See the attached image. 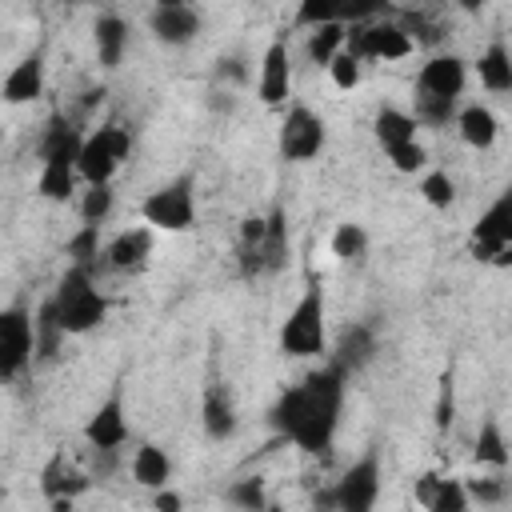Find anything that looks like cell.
Wrapping results in <instances>:
<instances>
[{"label": "cell", "instance_id": "1", "mask_svg": "<svg viewBox=\"0 0 512 512\" xmlns=\"http://www.w3.org/2000/svg\"><path fill=\"white\" fill-rule=\"evenodd\" d=\"M340 404H344V372L336 364L308 372L296 388H288L276 408H272V424L280 428L284 440L300 444L304 452H328L332 448V432L340 420Z\"/></svg>", "mask_w": 512, "mask_h": 512}, {"label": "cell", "instance_id": "2", "mask_svg": "<svg viewBox=\"0 0 512 512\" xmlns=\"http://www.w3.org/2000/svg\"><path fill=\"white\" fill-rule=\"evenodd\" d=\"M52 300H56V316H60V324H64L68 336L92 332V328L104 320V312H108L104 296L96 292V284H92V276H88V264H72V268L60 276Z\"/></svg>", "mask_w": 512, "mask_h": 512}, {"label": "cell", "instance_id": "3", "mask_svg": "<svg viewBox=\"0 0 512 512\" xmlns=\"http://www.w3.org/2000/svg\"><path fill=\"white\" fill-rule=\"evenodd\" d=\"M280 348L288 356H320L324 352V288L312 280L288 320L280 324Z\"/></svg>", "mask_w": 512, "mask_h": 512}, {"label": "cell", "instance_id": "4", "mask_svg": "<svg viewBox=\"0 0 512 512\" xmlns=\"http://www.w3.org/2000/svg\"><path fill=\"white\" fill-rule=\"evenodd\" d=\"M128 148H132L128 128H120V124H104V128H96L92 136H84L76 172H80L88 184H108L112 172L120 168V160L128 156Z\"/></svg>", "mask_w": 512, "mask_h": 512}, {"label": "cell", "instance_id": "5", "mask_svg": "<svg viewBox=\"0 0 512 512\" xmlns=\"http://www.w3.org/2000/svg\"><path fill=\"white\" fill-rule=\"evenodd\" d=\"M36 356V320L12 304L0 312V376L16 380Z\"/></svg>", "mask_w": 512, "mask_h": 512}, {"label": "cell", "instance_id": "6", "mask_svg": "<svg viewBox=\"0 0 512 512\" xmlns=\"http://www.w3.org/2000/svg\"><path fill=\"white\" fill-rule=\"evenodd\" d=\"M140 216H144L152 228H164V232H184V228H192V220H196L192 176H180V180L156 188V192L140 204Z\"/></svg>", "mask_w": 512, "mask_h": 512}, {"label": "cell", "instance_id": "7", "mask_svg": "<svg viewBox=\"0 0 512 512\" xmlns=\"http://www.w3.org/2000/svg\"><path fill=\"white\" fill-rule=\"evenodd\" d=\"M320 148H324V120L312 108L292 104L284 124H280V156L284 160H312Z\"/></svg>", "mask_w": 512, "mask_h": 512}, {"label": "cell", "instance_id": "8", "mask_svg": "<svg viewBox=\"0 0 512 512\" xmlns=\"http://www.w3.org/2000/svg\"><path fill=\"white\" fill-rule=\"evenodd\" d=\"M376 492H380V460H376V452H368L364 460H356L336 480V508H344V512H368L376 504Z\"/></svg>", "mask_w": 512, "mask_h": 512}, {"label": "cell", "instance_id": "9", "mask_svg": "<svg viewBox=\"0 0 512 512\" xmlns=\"http://www.w3.org/2000/svg\"><path fill=\"white\" fill-rule=\"evenodd\" d=\"M472 252L484 256V260L512 252V188L480 216V224L472 232Z\"/></svg>", "mask_w": 512, "mask_h": 512}, {"label": "cell", "instance_id": "10", "mask_svg": "<svg viewBox=\"0 0 512 512\" xmlns=\"http://www.w3.org/2000/svg\"><path fill=\"white\" fill-rule=\"evenodd\" d=\"M148 28L160 44L180 48V44H192L200 36V12L188 4H156L148 16Z\"/></svg>", "mask_w": 512, "mask_h": 512}, {"label": "cell", "instance_id": "11", "mask_svg": "<svg viewBox=\"0 0 512 512\" xmlns=\"http://www.w3.org/2000/svg\"><path fill=\"white\" fill-rule=\"evenodd\" d=\"M84 440L92 448H120L128 440V420H124V400H120V388L92 412V420L84 424Z\"/></svg>", "mask_w": 512, "mask_h": 512}, {"label": "cell", "instance_id": "12", "mask_svg": "<svg viewBox=\"0 0 512 512\" xmlns=\"http://www.w3.org/2000/svg\"><path fill=\"white\" fill-rule=\"evenodd\" d=\"M288 84H292L288 44L284 40H272L268 52H264V60H260V84H256V92H260V100L268 108H280L288 100Z\"/></svg>", "mask_w": 512, "mask_h": 512}, {"label": "cell", "instance_id": "13", "mask_svg": "<svg viewBox=\"0 0 512 512\" xmlns=\"http://www.w3.org/2000/svg\"><path fill=\"white\" fill-rule=\"evenodd\" d=\"M464 80H468V72H464V60L460 56H432L424 68H420V76H416V92H432V96H460L464 92Z\"/></svg>", "mask_w": 512, "mask_h": 512}, {"label": "cell", "instance_id": "14", "mask_svg": "<svg viewBox=\"0 0 512 512\" xmlns=\"http://www.w3.org/2000/svg\"><path fill=\"white\" fill-rule=\"evenodd\" d=\"M412 52V36L396 20H368L364 32V60H404Z\"/></svg>", "mask_w": 512, "mask_h": 512}, {"label": "cell", "instance_id": "15", "mask_svg": "<svg viewBox=\"0 0 512 512\" xmlns=\"http://www.w3.org/2000/svg\"><path fill=\"white\" fill-rule=\"evenodd\" d=\"M200 412H204V432L212 440H228L236 432V404H232V396H228V388L220 380H208Z\"/></svg>", "mask_w": 512, "mask_h": 512}, {"label": "cell", "instance_id": "16", "mask_svg": "<svg viewBox=\"0 0 512 512\" xmlns=\"http://www.w3.org/2000/svg\"><path fill=\"white\" fill-rule=\"evenodd\" d=\"M40 92H44V60H40V52H32L4 76V100L8 104H32Z\"/></svg>", "mask_w": 512, "mask_h": 512}, {"label": "cell", "instance_id": "17", "mask_svg": "<svg viewBox=\"0 0 512 512\" xmlns=\"http://www.w3.org/2000/svg\"><path fill=\"white\" fill-rule=\"evenodd\" d=\"M372 352H376V336H372V328H368V324H348V328L340 332V340H336V356H332V364L348 376V372L364 368V364L372 360Z\"/></svg>", "mask_w": 512, "mask_h": 512}, {"label": "cell", "instance_id": "18", "mask_svg": "<svg viewBox=\"0 0 512 512\" xmlns=\"http://www.w3.org/2000/svg\"><path fill=\"white\" fill-rule=\"evenodd\" d=\"M40 488H44L48 500H72V496H80V492L88 488V476L76 472L64 452H56V456L44 464V472H40Z\"/></svg>", "mask_w": 512, "mask_h": 512}, {"label": "cell", "instance_id": "19", "mask_svg": "<svg viewBox=\"0 0 512 512\" xmlns=\"http://www.w3.org/2000/svg\"><path fill=\"white\" fill-rule=\"evenodd\" d=\"M148 252H152V228H128V232H120L112 244H108V264L112 268H120V272H132V268H140L144 260H148Z\"/></svg>", "mask_w": 512, "mask_h": 512}, {"label": "cell", "instance_id": "20", "mask_svg": "<svg viewBox=\"0 0 512 512\" xmlns=\"http://www.w3.org/2000/svg\"><path fill=\"white\" fill-rule=\"evenodd\" d=\"M80 148H84V136L64 116H52V124L40 140V160H80Z\"/></svg>", "mask_w": 512, "mask_h": 512}, {"label": "cell", "instance_id": "21", "mask_svg": "<svg viewBox=\"0 0 512 512\" xmlns=\"http://www.w3.org/2000/svg\"><path fill=\"white\" fill-rule=\"evenodd\" d=\"M96 56H100V64L104 68H116L120 64V56H124V48H128V24L120 20V16H96Z\"/></svg>", "mask_w": 512, "mask_h": 512}, {"label": "cell", "instance_id": "22", "mask_svg": "<svg viewBox=\"0 0 512 512\" xmlns=\"http://www.w3.org/2000/svg\"><path fill=\"white\" fill-rule=\"evenodd\" d=\"M168 476H172V460L164 456V448L140 444L136 456H132V480L144 484V488H164Z\"/></svg>", "mask_w": 512, "mask_h": 512}, {"label": "cell", "instance_id": "23", "mask_svg": "<svg viewBox=\"0 0 512 512\" xmlns=\"http://www.w3.org/2000/svg\"><path fill=\"white\" fill-rule=\"evenodd\" d=\"M456 124H460V136H464V144L468 148H492L496 144V116L488 112V108H480V104H468L460 116H456Z\"/></svg>", "mask_w": 512, "mask_h": 512}, {"label": "cell", "instance_id": "24", "mask_svg": "<svg viewBox=\"0 0 512 512\" xmlns=\"http://www.w3.org/2000/svg\"><path fill=\"white\" fill-rule=\"evenodd\" d=\"M476 72H480V84L488 92H512V56L504 52V44H488Z\"/></svg>", "mask_w": 512, "mask_h": 512}, {"label": "cell", "instance_id": "25", "mask_svg": "<svg viewBox=\"0 0 512 512\" xmlns=\"http://www.w3.org/2000/svg\"><path fill=\"white\" fill-rule=\"evenodd\" d=\"M72 184H76V160H44L40 180H36L44 200H68Z\"/></svg>", "mask_w": 512, "mask_h": 512}, {"label": "cell", "instance_id": "26", "mask_svg": "<svg viewBox=\"0 0 512 512\" xmlns=\"http://www.w3.org/2000/svg\"><path fill=\"white\" fill-rule=\"evenodd\" d=\"M344 36H348V24H316L312 36H308V60L312 64H332L336 52H344Z\"/></svg>", "mask_w": 512, "mask_h": 512}, {"label": "cell", "instance_id": "27", "mask_svg": "<svg viewBox=\"0 0 512 512\" xmlns=\"http://www.w3.org/2000/svg\"><path fill=\"white\" fill-rule=\"evenodd\" d=\"M372 128H376V140H380L384 148L404 144V140H416V116H408V112H400V108H380Z\"/></svg>", "mask_w": 512, "mask_h": 512}, {"label": "cell", "instance_id": "28", "mask_svg": "<svg viewBox=\"0 0 512 512\" xmlns=\"http://www.w3.org/2000/svg\"><path fill=\"white\" fill-rule=\"evenodd\" d=\"M64 336H68V332H64V324H60V316H56V300H44L40 312H36V356H40V360H52Z\"/></svg>", "mask_w": 512, "mask_h": 512}, {"label": "cell", "instance_id": "29", "mask_svg": "<svg viewBox=\"0 0 512 512\" xmlns=\"http://www.w3.org/2000/svg\"><path fill=\"white\" fill-rule=\"evenodd\" d=\"M476 464H492V468H504L508 464V444H504V432L496 420H484L480 424V436H476V448H472Z\"/></svg>", "mask_w": 512, "mask_h": 512}, {"label": "cell", "instance_id": "30", "mask_svg": "<svg viewBox=\"0 0 512 512\" xmlns=\"http://www.w3.org/2000/svg\"><path fill=\"white\" fill-rule=\"evenodd\" d=\"M456 112V100L452 96H432V92H416V124H428V128H440L448 124Z\"/></svg>", "mask_w": 512, "mask_h": 512}, {"label": "cell", "instance_id": "31", "mask_svg": "<svg viewBox=\"0 0 512 512\" xmlns=\"http://www.w3.org/2000/svg\"><path fill=\"white\" fill-rule=\"evenodd\" d=\"M344 24V0H300L296 8V24L316 28V24Z\"/></svg>", "mask_w": 512, "mask_h": 512}, {"label": "cell", "instance_id": "32", "mask_svg": "<svg viewBox=\"0 0 512 512\" xmlns=\"http://www.w3.org/2000/svg\"><path fill=\"white\" fill-rule=\"evenodd\" d=\"M332 252L340 260H360L368 252V232L360 224H340L336 236H332Z\"/></svg>", "mask_w": 512, "mask_h": 512}, {"label": "cell", "instance_id": "33", "mask_svg": "<svg viewBox=\"0 0 512 512\" xmlns=\"http://www.w3.org/2000/svg\"><path fill=\"white\" fill-rule=\"evenodd\" d=\"M396 24H400L416 44H440V40H444V28H440L436 20H428L424 12H404Z\"/></svg>", "mask_w": 512, "mask_h": 512}, {"label": "cell", "instance_id": "34", "mask_svg": "<svg viewBox=\"0 0 512 512\" xmlns=\"http://www.w3.org/2000/svg\"><path fill=\"white\" fill-rule=\"evenodd\" d=\"M420 196H424L432 208H448V204L456 200V184H452L448 172H428V176L420 180Z\"/></svg>", "mask_w": 512, "mask_h": 512}, {"label": "cell", "instance_id": "35", "mask_svg": "<svg viewBox=\"0 0 512 512\" xmlns=\"http://www.w3.org/2000/svg\"><path fill=\"white\" fill-rule=\"evenodd\" d=\"M456 420V376L452 368L440 372V392H436V428L448 432V424Z\"/></svg>", "mask_w": 512, "mask_h": 512}, {"label": "cell", "instance_id": "36", "mask_svg": "<svg viewBox=\"0 0 512 512\" xmlns=\"http://www.w3.org/2000/svg\"><path fill=\"white\" fill-rule=\"evenodd\" d=\"M224 500L256 512V508H264V504H268V496H264V480H260V476H252V480H236V484L224 492Z\"/></svg>", "mask_w": 512, "mask_h": 512}, {"label": "cell", "instance_id": "37", "mask_svg": "<svg viewBox=\"0 0 512 512\" xmlns=\"http://www.w3.org/2000/svg\"><path fill=\"white\" fill-rule=\"evenodd\" d=\"M108 212H112V188L108 184H88V192L80 200V216L92 220V224H100Z\"/></svg>", "mask_w": 512, "mask_h": 512}, {"label": "cell", "instance_id": "38", "mask_svg": "<svg viewBox=\"0 0 512 512\" xmlns=\"http://www.w3.org/2000/svg\"><path fill=\"white\" fill-rule=\"evenodd\" d=\"M96 244H100V224L84 220V228L68 240V256H72V264H88V260L96 256Z\"/></svg>", "mask_w": 512, "mask_h": 512}, {"label": "cell", "instance_id": "39", "mask_svg": "<svg viewBox=\"0 0 512 512\" xmlns=\"http://www.w3.org/2000/svg\"><path fill=\"white\" fill-rule=\"evenodd\" d=\"M468 488L460 480H440L436 488V500H432V512H464L468 508Z\"/></svg>", "mask_w": 512, "mask_h": 512}, {"label": "cell", "instance_id": "40", "mask_svg": "<svg viewBox=\"0 0 512 512\" xmlns=\"http://www.w3.org/2000/svg\"><path fill=\"white\" fill-rule=\"evenodd\" d=\"M384 152H388V160H392L400 172H416V168H424V160H428V152H424L416 140L392 144V148H384Z\"/></svg>", "mask_w": 512, "mask_h": 512}, {"label": "cell", "instance_id": "41", "mask_svg": "<svg viewBox=\"0 0 512 512\" xmlns=\"http://www.w3.org/2000/svg\"><path fill=\"white\" fill-rule=\"evenodd\" d=\"M328 72H332L336 88H356L360 84V60L352 52H336L332 64H328Z\"/></svg>", "mask_w": 512, "mask_h": 512}, {"label": "cell", "instance_id": "42", "mask_svg": "<svg viewBox=\"0 0 512 512\" xmlns=\"http://www.w3.org/2000/svg\"><path fill=\"white\" fill-rule=\"evenodd\" d=\"M468 496L480 500V504H496V500H504V484L500 480H472L468 484Z\"/></svg>", "mask_w": 512, "mask_h": 512}, {"label": "cell", "instance_id": "43", "mask_svg": "<svg viewBox=\"0 0 512 512\" xmlns=\"http://www.w3.org/2000/svg\"><path fill=\"white\" fill-rule=\"evenodd\" d=\"M244 76H248V68H244V60H240V56H228V60H220V64H216V80L240 84Z\"/></svg>", "mask_w": 512, "mask_h": 512}, {"label": "cell", "instance_id": "44", "mask_svg": "<svg viewBox=\"0 0 512 512\" xmlns=\"http://www.w3.org/2000/svg\"><path fill=\"white\" fill-rule=\"evenodd\" d=\"M436 488H440V476H436V472H424V476L416 480V500H420L424 508H432V500H436Z\"/></svg>", "mask_w": 512, "mask_h": 512}, {"label": "cell", "instance_id": "45", "mask_svg": "<svg viewBox=\"0 0 512 512\" xmlns=\"http://www.w3.org/2000/svg\"><path fill=\"white\" fill-rule=\"evenodd\" d=\"M156 508H160V512H176V508H180V496H176V492L156 488Z\"/></svg>", "mask_w": 512, "mask_h": 512}, {"label": "cell", "instance_id": "46", "mask_svg": "<svg viewBox=\"0 0 512 512\" xmlns=\"http://www.w3.org/2000/svg\"><path fill=\"white\" fill-rule=\"evenodd\" d=\"M456 4H460V12H472V16H476V12H480L488 0H456Z\"/></svg>", "mask_w": 512, "mask_h": 512}, {"label": "cell", "instance_id": "47", "mask_svg": "<svg viewBox=\"0 0 512 512\" xmlns=\"http://www.w3.org/2000/svg\"><path fill=\"white\" fill-rule=\"evenodd\" d=\"M152 4H188V0H152Z\"/></svg>", "mask_w": 512, "mask_h": 512}]
</instances>
